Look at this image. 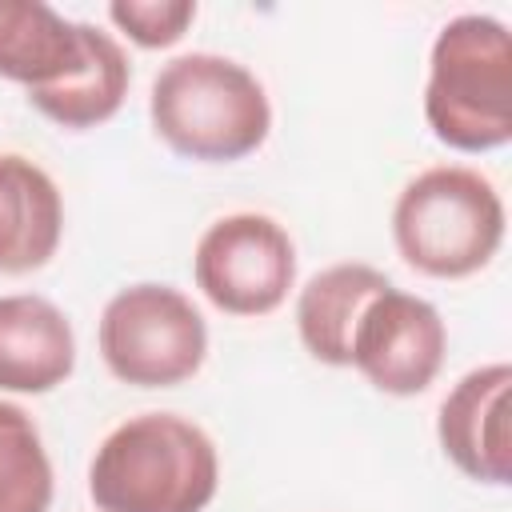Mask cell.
<instances>
[{"mask_svg":"<svg viewBox=\"0 0 512 512\" xmlns=\"http://www.w3.org/2000/svg\"><path fill=\"white\" fill-rule=\"evenodd\" d=\"M428 132L464 156L500 152L512 140V36L488 12L452 16L428 52Z\"/></svg>","mask_w":512,"mask_h":512,"instance_id":"3957f363","label":"cell"},{"mask_svg":"<svg viewBox=\"0 0 512 512\" xmlns=\"http://www.w3.org/2000/svg\"><path fill=\"white\" fill-rule=\"evenodd\" d=\"M96 344L104 368L128 388H176L204 368L208 324L188 292L156 280L108 296Z\"/></svg>","mask_w":512,"mask_h":512,"instance_id":"5b68a950","label":"cell"},{"mask_svg":"<svg viewBox=\"0 0 512 512\" xmlns=\"http://www.w3.org/2000/svg\"><path fill=\"white\" fill-rule=\"evenodd\" d=\"M76 372L72 320L36 292L0 296V392L44 396Z\"/></svg>","mask_w":512,"mask_h":512,"instance_id":"9c48e42d","label":"cell"},{"mask_svg":"<svg viewBox=\"0 0 512 512\" xmlns=\"http://www.w3.org/2000/svg\"><path fill=\"white\" fill-rule=\"evenodd\" d=\"M148 120L176 156L196 164H236L264 148L272 132V100L248 64L220 52H184L152 76Z\"/></svg>","mask_w":512,"mask_h":512,"instance_id":"7a4b0ae2","label":"cell"},{"mask_svg":"<svg viewBox=\"0 0 512 512\" xmlns=\"http://www.w3.org/2000/svg\"><path fill=\"white\" fill-rule=\"evenodd\" d=\"M80 32H84V60L80 68L52 84V88H36L28 92V104L68 128V132H84V128H100L108 124L124 96H128V84H132V64H128V52L120 48V40L88 20H80Z\"/></svg>","mask_w":512,"mask_h":512,"instance_id":"4fadbf2b","label":"cell"},{"mask_svg":"<svg viewBox=\"0 0 512 512\" xmlns=\"http://www.w3.org/2000/svg\"><path fill=\"white\" fill-rule=\"evenodd\" d=\"M216 488V440L180 412H136L120 420L88 460L96 512H204Z\"/></svg>","mask_w":512,"mask_h":512,"instance_id":"6da1fadb","label":"cell"},{"mask_svg":"<svg viewBox=\"0 0 512 512\" xmlns=\"http://www.w3.org/2000/svg\"><path fill=\"white\" fill-rule=\"evenodd\" d=\"M448 356V324L440 308L416 292L388 284L380 296L368 300L356 332H352V360L376 392L384 396H420L436 384Z\"/></svg>","mask_w":512,"mask_h":512,"instance_id":"52a82bcc","label":"cell"},{"mask_svg":"<svg viewBox=\"0 0 512 512\" xmlns=\"http://www.w3.org/2000/svg\"><path fill=\"white\" fill-rule=\"evenodd\" d=\"M80 60V20L60 16L44 0H0V80L36 92L68 80Z\"/></svg>","mask_w":512,"mask_h":512,"instance_id":"7c38bea8","label":"cell"},{"mask_svg":"<svg viewBox=\"0 0 512 512\" xmlns=\"http://www.w3.org/2000/svg\"><path fill=\"white\" fill-rule=\"evenodd\" d=\"M508 212L496 184L468 164L416 172L392 204V244L428 280H464L488 268L504 244Z\"/></svg>","mask_w":512,"mask_h":512,"instance_id":"277c9868","label":"cell"},{"mask_svg":"<svg viewBox=\"0 0 512 512\" xmlns=\"http://www.w3.org/2000/svg\"><path fill=\"white\" fill-rule=\"evenodd\" d=\"M392 280L364 264V260H340L320 268L316 276L304 280L296 292V332L304 352L316 364L328 368H348L352 360V332L368 308L372 296H380Z\"/></svg>","mask_w":512,"mask_h":512,"instance_id":"8fae6325","label":"cell"},{"mask_svg":"<svg viewBox=\"0 0 512 512\" xmlns=\"http://www.w3.org/2000/svg\"><path fill=\"white\" fill-rule=\"evenodd\" d=\"M52 492L56 476L36 420L0 400V512H48Z\"/></svg>","mask_w":512,"mask_h":512,"instance_id":"5bb4252c","label":"cell"},{"mask_svg":"<svg viewBox=\"0 0 512 512\" xmlns=\"http://www.w3.org/2000/svg\"><path fill=\"white\" fill-rule=\"evenodd\" d=\"M108 20L136 48L160 52L184 40V32L196 20V0H112Z\"/></svg>","mask_w":512,"mask_h":512,"instance_id":"9a60e30c","label":"cell"},{"mask_svg":"<svg viewBox=\"0 0 512 512\" xmlns=\"http://www.w3.org/2000/svg\"><path fill=\"white\" fill-rule=\"evenodd\" d=\"M508 396H512V364L492 360L468 368L436 412V440L444 460L488 488H508L512 480V448H508Z\"/></svg>","mask_w":512,"mask_h":512,"instance_id":"ba28073f","label":"cell"},{"mask_svg":"<svg viewBox=\"0 0 512 512\" xmlns=\"http://www.w3.org/2000/svg\"><path fill=\"white\" fill-rule=\"evenodd\" d=\"M192 280L224 316H272L296 288V244L268 212H228L200 232Z\"/></svg>","mask_w":512,"mask_h":512,"instance_id":"8992f818","label":"cell"},{"mask_svg":"<svg viewBox=\"0 0 512 512\" xmlns=\"http://www.w3.org/2000/svg\"><path fill=\"white\" fill-rule=\"evenodd\" d=\"M64 240L56 180L20 152H0V276L40 272Z\"/></svg>","mask_w":512,"mask_h":512,"instance_id":"30bf717a","label":"cell"}]
</instances>
